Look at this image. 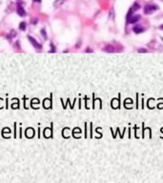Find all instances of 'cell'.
Masks as SVG:
<instances>
[{
    "instance_id": "8fae6325",
    "label": "cell",
    "mask_w": 163,
    "mask_h": 183,
    "mask_svg": "<svg viewBox=\"0 0 163 183\" xmlns=\"http://www.w3.org/2000/svg\"><path fill=\"white\" fill-rule=\"evenodd\" d=\"M50 52H51V53H52V52H53V53L55 52V49H54V44L53 43L51 44V51H50Z\"/></svg>"
},
{
    "instance_id": "9c48e42d",
    "label": "cell",
    "mask_w": 163,
    "mask_h": 183,
    "mask_svg": "<svg viewBox=\"0 0 163 183\" xmlns=\"http://www.w3.org/2000/svg\"><path fill=\"white\" fill-rule=\"evenodd\" d=\"M41 34H42V36H43L45 39H47V34H46V32H45V30H44V29L41 30Z\"/></svg>"
},
{
    "instance_id": "5b68a950",
    "label": "cell",
    "mask_w": 163,
    "mask_h": 183,
    "mask_svg": "<svg viewBox=\"0 0 163 183\" xmlns=\"http://www.w3.org/2000/svg\"><path fill=\"white\" fill-rule=\"evenodd\" d=\"M17 13L19 14L20 16H25L26 15V11H25V10H24V8L23 7H21V6H18L17 7Z\"/></svg>"
},
{
    "instance_id": "ba28073f",
    "label": "cell",
    "mask_w": 163,
    "mask_h": 183,
    "mask_svg": "<svg viewBox=\"0 0 163 183\" xmlns=\"http://www.w3.org/2000/svg\"><path fill=\"white\" fill-rule=\"evenodd\" d=\"M19 29L22 30V31H25V29H26V23L25 22H21L19 24Z\"/></svg>"
},
{
    "instance_id": "7c38bea8",
    "label": "cell",
    "mask_w": 163,
    "mask_h": 183,
    "mask_svg": "<svg viewBox=\"0 0 163 183\" xmlns=\"http://www.w3.org/2000/svg\"><path fill=\"white\" fill-rule=\"evenodd\" d=\"M138 52H139V53H146L147 51L146 50H144V49H139V50H138Z\"/></svg>"
},
{
    "instance_id": "5bb4252c",
    "label": "cell",
    "mask_w": 163,
    "mask_h": 183,
    "mask_svg": "<svg viewBox=\"0 0 163 183\" xmlns=\"http://www.w3.org/2000/svg\"><path fill=\"white\" fill-rule=\"evenodd\" d=\"M33 1H34V2H38V3H40V2H41V0H33Z\"/></svg>"
},
{
    "instance_id": "3957f363",
    "label": "cell",
    "mask_w": 163,
    "mask_h": 183,
    "mask_svg": "<svg viewBox=\"0 0 163 183\" xmlns=\"http://www.w3.org/2000/svg\"><path fill=\"white\" fill-rule=\"evenodd\" d=\"M139 8H140V6L138 5L137 3H135V4H134V6H133V7H132V8L130 9L129 12H128V15H127V20H128L131 16H132V13H134V12H135L136 11H137Z\"/></svg>"
},
{
    "instance_id": "8992f818",
    "label": "cell",
    "mask_w": 163,
    "mask_h": 183,
    "mask_svg": "<svg viewBox=\"0 0 163 183\" xmlns=\"http://www.w3.org/2000/svg\"><path fill=\"white\" fill-rule=\"evenodd\" d=\"M134 32H136V33H140V32H143V28H142L141 26H139V25L135 26V27H134Z\"/></svg>"
},
{
    "instance_id": "277c9868",
    "label": "cell",
    "mask_w": 163,
    "mask_h": 183,
    "mask_svg": "<svg viewBox=\"0 0 163 183\" xmlns=\"http://www.w3.org/2000/svg\"><path fill=\"white\" fill-rule=\"evenodd\" d=\"M139 19H140V15H138V14H136V15H132L130 18L128 19V23H129V24H134V23H136Z\"/></svg>"
},
{
    "instance_id": "52a82bcc",
    "label": "cell",
    "mask_w": 163,
    "mask_h": 183,
    "mask_svg": "<svg viewBox=\"0 0 163 183\" xmlns=\"http://www.w3.org/2000/svg\"><path fill=\"white\" fill-rule=\"evenodd\" d=\"M106 52H109V53H113V52H114V49L113 48V46H111V45H109V46H107L106 48L104 49Z\"/></svg>"
},
{
    "instance_id": "6da1fadb",
    "label": "cell",
    "mask_w": 163,
    "mask_h": 183,
    "mask_svg": "<svg viewBox=\"0 0 163 183\" xmlns=\"http://www.w3.org/2000/svg\"><path fill=\"white\" fill-rule=\"evenodd\" d=\"M158 9V7L157 5H147V6H145V8H144V13L150 14V13L154 12L155 11H157Z\"/></svg>"
},
{
    "instance_id": "4fadbf2b",
    "label": "cell",
    "mask_w": 163,
    "mask_h": 183,
    "mask_svg": "<svg viewBox=\"0 0 163 183\" xmlns=\"http://www.w3.org/2000/svg\"><path fill=\"white\" fill-rule=\"evenodd\" d=\"M11 35H15V32H11ZM11 36H10V35H8V38H9V39H11Z\"/></svg>"
},
{
    "instance_id": "30bf717a",
    "label": "cell",
    "mask_w": 163,
    "mask_h": 183,
    "mask_svg": "<svg viewBox=\"0 0 163 183\" xmlns=\"http://www.w3.org/2000/svg\"><path fill=\"white\" fill-rule=\"evenodd\" d=\"M63 1H64V0H57V1H55V2H54V6L57 7V6L59 5V4H61Z\"/></svg>"
},
{
    "instance_id": "9a60e30c",
    "label": "cell",
    "mask_w": 163,
    "mask_h": 183,
    "mask_svg": "<svg viewBox=\"0 0 163 183\" xmlns=\"http://www.w3.org/2000/svg\"><path fill=\"white\" fill-rule=\"evenodd\" d=\"M159 28H160L161 30H163V25H161V26H160V27H159Z\"/></svg>"
},
{
    "instance_id": "7a4b0ae2",
    "label": "cell",
    "mask_w": 163,
    "mask_h": 183,
    "mask_svg": "<svg viewBox=\"0 0 163 183\" xmlns=\"http://www.w3.org/2000/svg\"><path fill=\"white\" fill-rule=\"evenodd\" d=\"M28 38H29L30 42L33 44V46L35 49H38V50H41V49H42V46H41V44L38 43L37 41H36V40H35V39H34L33 37H32V36H28Z\"/></svg>"
}]
</instances>
